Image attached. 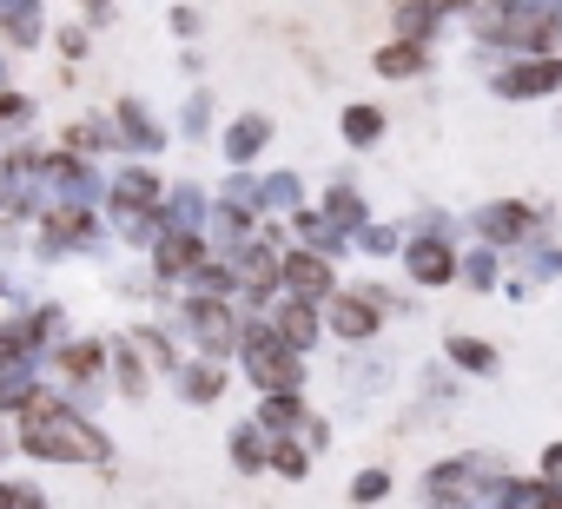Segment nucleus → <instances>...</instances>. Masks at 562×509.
I'll return each instance as SVG.
<instances>
[{
	"instance_id": "obj_1",
	"label": "nucleus",
	"mask_w": 562,
	"mask_h": 509,
	"mask_svg": "<svg viewBox=\"0 0 562 509\" xmlns=\"http://www.w3.org/2000/svg\"><path fill=\"white\" fill-rule=\"evenodd\" d=\"M21 450L27 456H47V463H106L113 450H106V437L74 410V404H60V397H34V410L21 417Z\"/></svg>"
},
{
	"instance_id": "obj_2",
	"label": "nucleus",
	"mask_w": 562,
	"mask_h": 509,
	"mask_svg": "<svg viewBox=\"0 0 562 509\" xmlns=\"http://www.w3.org/2000/svg\"><path fill=\"white\" fill-rule=\"evenodd\" d=\"M245 371H251V384H258L265 397H292L299 377H305L299 351L278 338V331H245Z\"/></svg>"
},
{
	"instance_id": "obj_3",
	"label": "nucleus",
	"mask_w": 562,
	"mask_h": 509,
	"mask_svg": "<svg viewBox=\"0 0 562 509\" xmlns=\"http://www.w3.org/2000/svg\"><path fill=\"white\" fill-rule=\"evenodd\" d=\"M285 285L305 298V305H331V259L325 251H285Z\"/></svg>"
},
{
	"instance_id": "obj_4",
	"label": "nucleus",
	"mask_w": 562,
	"mask_h": 509,
	"mask_svg": "<svg viewBox=\"0 0 562 509\" xmlns=\"http://www.w3.org/2000/svg\"><path fill=\"white\" fill-rule=\"evenodd\" d=\"M404 265H411L417 285H450V279H457V245H443V238H417V245H404Z\"/></svg>"
},
{
	"instance_id": "obj_5",
	"label": "nucleus",
	"mask_w": 562,
	"mask_h": 509,
	"mask_svg": "<svg viewBox=\"0 0 562 509\" xmlns=\"http://www.w3.org/2000/svg\"><path fill=\"white\" fill-rule=\"evenodd\" d=\"M378 305H371V292H351V298H331V331L338 338H371L378 331Z\"/></svg>"
},
{
	"instance_id": "obj_6",
	"label": "nucleus",
	"mask_w": 562,
	"mask_h": 509,
	"mask_svg": "<svg viewBox=\"0 0 562 509\" xmlns=\"http://www.w3.org/2000/svg\"><path fill=\"white\" fill-rule=\"evenodd\" d=\"M41 238H47L54 251H67V245H87V238H93V218H87L80 205H54V212L41 218Z\"/></svg>"
},
{
	"instance_id": "obj_7",
	"label": "nucleus",
	"mask_w": 562,
	"mask_h": 509,
	"mask_svg": "<svg viewBox=\"0 0 562 509\" xmlns=\"http://www.w3.org/2000/svg\"><path fill=\"white\" fill-rule=\"evenodd\" d=\"M60 377L67 384H100V371H106V344H60Z\"/></svg>"
},
{
	"instance_id": "obj_8",
	"label": "nucleus",
	"mask_w": 562,
	"mask_h": 509,
	"mask_svg": "<svg viewBox=\"0 0 562 509\" xmlns=\"http://www.w3.org/2000/svg\"><path fill=\"white\" fill-rule=\"evenodd\" d=\"M476 225H483L490 245H522V238H529V212H522V205H490Z\"/></svg>"
},
{
	"instance_id": "obj_9",
	"label": "nucleus",
	"mask_w": 562,
	"mask_h": 509,
	"mask_svg": "<svg viewBox=\"0 0 562 509\" xmlns=\"http://www.w3.org/2000/svg\"><path fill=\"white\" fill-rule=\"evenodd\" d=\"M265 133H271V126H265V113H245V120H232V133H225V152L245 166V159H258Z\"/></svg>"
},
{
	"instance_id": "obj_10",
	"label": "nucleus",
	"mask_w": 562,
	"mask_h": 509,
	"mask_svg": "<svg viewBox=\"0 0 562 509\" xmlns=\"http://www.w3.org/2000/svg\"><path fill=\"white\" fill-rule=\"evenodd\" d=\"M305 423V404L299 397H265V410H258V430H271V437H292Z\"/></svg>"
},
{
	"instance_id": "obj_11",
	"label": "nucleus",
	"mask_w": 562,
	"mask_h": 509,
	"mask_svg": "<svg viewBox=\"0 0 562 509\" xmlns=\"http://www.w3.org/2000/svg\"><path fill=\"white\" fill-rule=\"evenodd\" d=\"M278 338H285L292 351H305V344L318 338V318H312V305H285V312H278Z\"/></svg>"
},
{
	"instance_id": "obj_12",
	"label": "nucleus",
	"mask_w": 562,
	"mask_h": 509,
	"mask_svg": "<svg viewBox=\"0 0 562 509\" xmlns=\"http://www.w3.org/2000/svg\"><path fill=\"white\" fill-rule=\"evenodd\" d=\"M100 146H113V126H106V120H74V126H67V152H74V159H87V152H100Z\"/></svg>"
},
{
	"instance_id": "obj_13",
	"label": "nucleus",
	"mask_w": 562,
	"mask_h": 509,
	"mask_svg": "<svg viewBox=\"0 0 562 509\" xmlns=\"http://www.w3.org/2000/svg\"><path fill=\"white\" fill-rule=\"evenodd\" d=\"M34 397H41V384H34V371H8L0 377V410H34Z\"/></svg>"
},
{
	"instance_id": "obj_14",
	"label": "nucleus",
	"mask_w": 562,
	"mask_h": 509,
	"mask_svg": "<svg viewBox=\"0 0 562 509\" xmlns=\"http://www.w3.org/2000/svg\"><path fill=\"white\" fill-rule=\"evenodd\" d=\"M417 67H424V47H417V41H391V47L378 54V73H384V80H397V73H417Z\"/></svg>"
},
{
	"instance_id": "obj_15",
	"label": "nucleus",
	"mask_w": 562,
	"mask_h": 509,
	"mask_svg": "<svg viewBox=\"0 0 562 509\" xmlns=\"http://www.w3.org/2000/svg\"><path fill=\"white\" fill-rule=\"evenodd\" d=\"M113 120H120V133H126V146H146V152L159 146V126H153V120H146V113H139L133 100H120V113H113Z\"/></svg>"
},
{
	"instance_id": "obj_16",
	"label": "nucleus",
	"mask_w": 562,
	"mask_h": 509,
	"mask_svg": "<svg viewBox=\"0 0 562 509\" xmlns=\"http://www.w3.org/2000/svg\"><path fill=\"white\" fill-rule=\"evenodd\" d=\"M0 27H8L14 47H34L41 41V8H0Z\"/></svg>"
},
{
	"instance_id": "obj_17",
	"label": "nucleus",
	"mask_w": 562,
	"mask_h": 509,
	"mask_svg": "<svg viewBox=\"0 0 562 509\" xmlns=\"http://www.w3.org/2000/svg\"><path fill=\"white\" fill-rule=\"evenodd\" d=\"M232 450H238V470H265V463H271V450H265V430H258V423L232 430Z\"/></svg>"
},
{
	"instance_id": "obj_18",
	"label": "nucleus",
	"mask_w": 562,
	"mask_h": 509,
	"mask_svg": "<svg viewBox=\"0 0 562 509\" xmlns=\"http://www.w3.org/2000/svg\"><path fill=\"white\" fill-rule=\"evenodd\" d=\"M271 470H278V476H305V470H312L305 443H299V437H278V443H271Z\"/></svg>"
},
{
	"instance_id": "obj_19",
	"label": "nucleus",
	"mask_w": 562,
	"mask_h": 509,
	"mask_svg": "<svg viewBox=\"0 0 562 509\" xmlns=\"http://www.w3.org/2000/svg\"><path fill=\"white\" fill-rule=\"evenodd\" d=\"M378 133H384V113H378V106H351V113H345V139H351V146H371Z\"/></svg>"
},
{
	"instance_id": "obj_20",
	"label": "nucleus",
	"mask_w": 562,
	"mask_h": 509,
	"mask_svg": "<svg viewBox=\"0 0 562 509\" xmlns=\"http://www.w3.org/2000/svg\"><path fill=\"white\" fill-rule=\"evenodd\" d=\"M450 358H457L463 371H496V351H490L483 338H450Z\"/></svg>"
},
{
	"instance_id": "obj_21",
	"label": "nucleus",
	"mask_w": 562,
	"mask_h": 509,
	"mask_svg": "<svg viewBox=\"0 0 562 509\" xmlns=\"http://www.w3.org/2000/svg\"><path fill=\"white\" fill-rule=\"evenodd\" d=\"M437 21H443V8H397V27H417L411 34L417 47H424V27H437Z\"/></svg>"
},
{
	"instance_id": "obj_22",
	"label": "nucleus",
	"mask_w": 562,
	"mask_h": 509,
	"mask_svg": "<svg viewBox=\"0 0 562 509\" xmlns=\"http://www.w3.org/2000/svg\"><path fill=\"white\" fill-rule=\"evenodd\" d=\"M218 364H199V371H186V397H218Z\"/></svg>"
},
{
	"instance_id": "obj_23",
	"label": "nucleus",
	"mask_w": 562,
	"mask_h": 509,
	"mask_svg": "<svg viewBox=\"0 0 562 509\" xmlns=\"http://www.w3.org/2000/svg\"><path fill=\"white\" fill-rule=\"evenodd\" d=\"M325 205H331V218H338V225H358V218H364V205H358V199H351L345 185H338V192H331Z\"/></svg>"
},
{
	"instance_id": "obj_24",
	"label": "nucleus",
	"mask_w": 562,
	"mask_h": 509,
	"mask_svg": "<svg viewBox=\"0 0 562 509\" xmlns=\"http://www.w3.org/2000/svg\"><path fill=\"white\" fill-rule=\"evenodd\" d=\"M384 489H391V476H384V470H371V476H358V489H351V496H358V502H378Z\"/></svg>"
}]
</instances>
